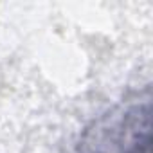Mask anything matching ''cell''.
<instances>
[{
    "mask_svg": "<svg viewBox=\"0 0 153 153\" xmlns=\"http://www.w3.org/2000/svg\"><path fill=\"white\" fill-rule=\"evenodd\" d=\"M83 144L90 153H149V101L131 103L101 119Z\"/></svg>",
    "mask_w": 153,
    "mask_h": 153,
    "instance_id": "1",
    "label": "cell"
}]
</instances>
